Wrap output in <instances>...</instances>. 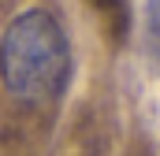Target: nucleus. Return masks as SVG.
Instances as JSON below:
<instances>
[{
  "mask_svg": "<svg viewBox=\"0 0 160 156\" xmlns=\"http://www.w3.org/2000/svg\"><path fill=\"white\" fill-rule=\"evenodd\" d=\"M0 78L22 104L56 100L71 82V45L52 11L30 7L15 15L0 37Z\"/></svg>",
  "mask_w": 160,
  "mask_h": 156,
  "instance_id": "obj_1",
  "label": "nucleus"
},
{
  "mask_svg": "<svg viewBox=\"0 0 160 156\" xmlns=\"http://www.w3.org/2000/svg\"><path fill=\"white\" fill-rule=\"evenodd\" d=\"M149 34H153V48L160 60V0H149Z\"/></svg>",
  "mask_w": 160,
  "mask_h": 156,
  "instance_id": "obj_2",
  "label": "nucleus"
}]
</instances>
